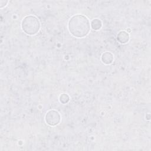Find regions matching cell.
I'll return each instance as SVG.
<instances>
[{
	"label": "cell",
	"instance_id": "2",
	"mask_svg": "<svg viewBox=\"0 0 151 151\" xmlns=\"http://www.w3.org/2000/svg\"><path fill=\"white\" fill-rule=\"evenodd\" d=\"M40 26V22L38 18L32 15L25 16L21 21L22 31L29 35L36 34L39 31Z\"/></svg>",
	"mask_w": 151,
	"mask_h": 151
},
{
	"label": "cell",
	"instance_id": "4",
	"mask_svg": "<svg viewBox=\"0 0 151 151\" xmlns=\"http://www.w3.org/2000/svg\"><path fill=\"white\" fill-rule=\"evenodd\" d=\"M117 40L121 44H126L130 40V35L126 31H121L117 35Z\"/></svg>",
	"mask_w": 151,
	"mask_h": 151
},
{
	"label": "cell",
	"instance_id": "7",
	"mask_svg": "<svg viewBox=\"0 0 151 151\" xmlns=\"http://www.w3.org/2000/svg\"><path fill=\"white\" fill-rule=\"evenodd\" d=\"M59 100L61 103L66 104L70 100V96L66 93H62L59 96Z\"/></svg>",
	"mask_w": 151,
	"mask_h": 151
},
{
	"label": "cell",
	"instance_id": "5",
	"mask_svg": "<svg viewBox=\"0 0 151 151\" xmlns=\"http://www.w3.org/2000/svg\"><path fill=\"white\" fill-rule=\"evenodd\" d=\"M101 60L104 64L109 65L113 63L114 60V55L111 52L106 51L102 54Z\"/></svg>",
	"mask_w": 151,
	"mask_h": 151
},
{
	"label": "cell",
	"instance_id": "1",
	"mask_svg": "<svg viewBox=\"0 0 151 151\" xmlns=\"http://www.w3.org/2000/svg\"><path fill=\"white\" fill-rule=\"evenodd\" d=\"M88 19L81 14L72 16L68 23V29L72 35L76 38H83L88 35L90 30Z\"/></svg>",
	"mask_w": 151,
	"mask_h": 151
},
{
	"label": "cell",
	"instance_id": "3",
	"mask_svg": "<svg viewBox=\"0 0 151 151\" xmlns=\"http://www.w3.org/2000/svg\"><path fill=\"white\" fill-rule=\"evenodd\" d=\"M45 121L49 126H55L61 121V115L55 110H50L45 114Z\"/></svg>",
	"mask_w": 151,
	"mask_h": 151
},
{
	"label": "cell",
	"instance_id": "8",
	"mask_svg": "<svg viewBox=\"0 0 151 151\" xmlns=\"http://www.w3.org/2000/svg\"><path fill=\"white\" fill-rule=\"evenodd\" d=\"M8 3L7 1H0V8H2L4 6H5Z\"/></svg>",
	"mask_w": 151,
	"mask_h": 151
},
{
	"label": "cell",
	"instance_id": "6",
	"mask_svg": "<svg viewBox=\"0 0 151 151\" xmlns=\"http://www.w3.org/2000/svg\"><path fill=\"white\" fill-rule=\"evenodd\" d=\"M102 27V22L98 18L93 19L90 22V27L94 30H99Z\"/></svg>",
	"mask_w": 151,
	"mask_h": 151
}]
</instances>
